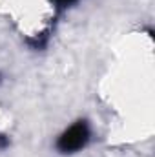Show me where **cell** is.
Returning a JSON list of instances; mask_svg holds the SVG:
<instances>
[{"mask_svg": "<svg viewBox=\"0 0 155 157\" xmlns=\"http://www.w3.org/2000/svg\"><path fill=\"white\" fill-rule=\"evenodd\" d=\"M88 141H89V126L86 121H78L59 137L57 150L60 154H75L88 144Z\"/></svg>", "mask_w": 155, "mask_h": 157, "instance_id": "cell-1", "label": "cell"}, {"mask_svg": "<svg viewBox=\"0 0 155 157\" xmlns=\"http://www.w3.org/2000/svg\"><path fill=\"white\" fill-rule=\"evenodd\" d=\"M59 7H68V6H71V4H75L77 0H53Z\"/></svg>", "mask_w": 155, "mask_h": 157, "instance_id": "cell-2", "label": "cell"}, {"mask_svg": "<svg viewBox=\"0 0 155 157\" xmlns=\"http://www.w3.org/2000/svg\"><path fill=\"white\" fill-rule=\"evenodd\" d=\"M7 144H9V139H7L6 135H2V133H0V148H6Z\"/></svg>", "mask_w": 155, "mask_h": 157, "instance_id": "cell-3", "label": "cell"}]
</instances>
